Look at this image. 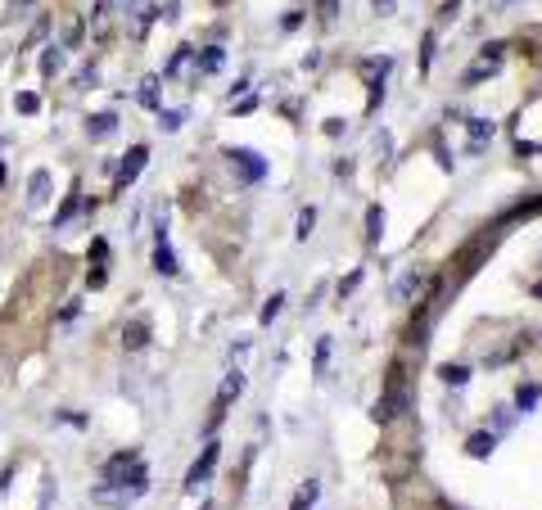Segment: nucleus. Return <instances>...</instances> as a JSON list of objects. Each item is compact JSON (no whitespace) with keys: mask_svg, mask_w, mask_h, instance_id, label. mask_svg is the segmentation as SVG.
<instances>
[{"mask_svg":"<svg viewBox=\"0 0 542 510\" xmlns=\"http://www.w3.org/2000/svg\"><path fill=\"white\" fill-rule=\"evenodd\" d=\"M145 460H140V451H118V456L104 465L100 474V493H122V502L127 497H140L145 493Z\"/></svg>","mask_w":542,"mask_h":510,"instance_id":"obj_1","label":"nucleus"},{"mask_svg":"<svg viewBox=\"0 0 542 510\" xmlns=\"http://www.w3.org/2000/svg\"><path fill=\"white\" fill-rule=\"evenodd\" d=\"M407 411V384H402V366H389V384H384V407H375V420H393Z\"/></svg>","mask_w":542,"mask_h":510,"instance_id":"obj_2","label":"nucleus"},{"mask_svg":"<svg viewBox=\"0 0 542 510\" xmlns=\"http://www.w3.org/2000/svg\"><path fill=\"white\" fill-rule=\"evenodd\" d=\"M502 59H506V45H502V41H492V45H483V50H479V59H474V63H470V68H465V77H461V86H479V82H483V77H492V73H497V68H502Z\"/></svg>","mask_w":542,"mask_h":510,"instance_id":"obj_3","label":"nucleus"},{"mask_svg":"<svg viewBox=\"0 0 542 510\" xmlns=\"http://www.w3.org/2000/svg\"><path fill=\"white\" fill-rule=\"evenodd\" d=\"M217 456H222V447H217V438H208V447H204V456L190 465V474H186V488H199V483H208L213 479V470H217Z\"/></svg>","mask_w":542,"mask_h":510,"instance_id":"obj_4","label":"nucleus"},{"mask_svg":"<svg viewBox=\"0 0 542 510\" xmlns=\"http://www.w3.org/2000/svg\"><path fill=\"white\" fill-rule=\"evenodd\" d=\"M226 163H231V167H240V177L249 181V186L267 177V163H262L258 153H249V149H226Z\"/></svg>","mask_w":542,"mask_h":510,"instance_id":"obj_5","label":"nucleus"},{"mask_svg":"<svg viewBox=\"0 0 542 510\" xmlns=\"http://www.w3.org/2000/svg\"><path fill=\"white\" fill-rule=\"evenodd\" d=\"M145 163H149V149H145V145H131V153L118 163V190H127L131 181L145 172Z\"/></svg>","mask_w":542,"mask_h":510,"instance_id":"obj_6","label":"nucleus"},{"mask_svg":"<svg viewBox=\"0 0 542 510\" xmlns=\"http://www.w3.org/2000/svg\"><path fill=\"white\" fill-rule=\"evenodd\" d=\"M393 68V59H370L366 77H370V109H379V95H384V77Z\"/></svg>","mask_w":542,"mask_h":510,"instance_id":"obj_7","label":"nucleus"},{"mask_svg":"<svg viewBox=\"0 0 542 510\" xmlns=\"http://www.w3.org/2000/svg\"><path fill=\"white\" fill-rule=\"evenodd\" d=\"M45 199H50V172L36 167L32 172V186H27V208H41Z\"/></svg>","mask_w":542,"mask_h":510,"instance_id":"obj_8","label":"nucleus"},{"mask_svg":"<svg viewBox=\"0 0 542 510\" xmlns=\"http://www.w3.org/2000/svg\"><path fill=\"white\" fill-rule=\"evenodd\" d=\"M154 271L176 276V253H172V244H167V235H158V244H154Z\"/></svg>","mask_w":542,"mask_h":510,"instance_id":"obj_9","label":"nucleus"},{"mask_svg":"<svg viewBox=\"0 0 542 510\" xmlns=\"http://www.w3.org/2000/svg\"><path fill=\"white\" fill-rule=\"evenodd\" d=\"M492 447H497V434H488V429H474L470 438H465V451H470V456H492Z\"/></svg>","mask_w":542,"mask_h":510,"instance_id":"obj_10","label":"nucleus"},{"mask_svg":"<svg viewBox=\"0 0 542 510\" xmlns=\"http://www.w3.org/2000/svg\"><path fill=\"white\" fill-rule=\"evenodd\" d=\"M195 63H199V73H222V63H226L222 45H204V50H195Z\"/></svg>","mask_w":542,"mask_h":510,"instance_id":"obj_11","label":"nucleus"},{"mask_svg":"<svg viewBox=\"0 0 542 510\" xmlns=\"http://www.w3.org/2000/svg\"><path fill=\"white\" fill-rule=\"evenodd\" d=\"M82 204H86V195H82V186H73V190H68V199L59 204V213H54V226H68L73 213H77Z\"/></svg>","mask_w":542,"mask_h":510,"instance_id":"obj_12","label":"nucleus"},{"mask_svg":"<svg viewBox=\"0 0 542 510\" xmlns=\"http://www.w3.org/2000/svg\"><path fill=\"white\" fill-rule=\"evenodd\" d=\"M465 127H470V149H483V145H488V140H492V131H497V127H492L488 118H470V122H465Z\"/></svg>","mask_w":542,"mask_h":510,"instance_id":"obj_13","label":"nucleus"},{"mask_svg":"<svg viewBox=\"0 0 542 510\" xmlns=\"http://www.w3.org/2000/svg\"><path fill=\"white\" fill-rule=\"evenodd\" d=\"M122 343H127L131 352H136V348H145V343H149V325H145V321H131L127 330H122Z\"/></svg>","mask_w":542,"mask_h":510,"instance_id":"obj_14","label":"nucleus"},{"mask_svg":"<svg viewBox=\"0 0 542 510\" xmlns=\"http://www.w3.org/2000/svg\"><path fill=\"white\" fill-rule=\"evenodd\" d=\"M317 493H321V483L317 479H308V483L294 493V502H289V510H312V502H317Z\"/></svg>","mask_w":542,"mask_h":510,"instance_id":"obj_15","label":"nucleus"},{"mask_svg":"<svg viewBox=\"0 0 542 510\" xmlns=\"http://www.w3.org/2000/svg\"><path fill=\"white\" fill-rule=\"evenodd\" d=\"M190 59H195V50H190V45H181V50L172 54V59H167V68L158 73V77H167V82H172V77H181V68H186Z\"/></svg>","mask_w":542,"mask_h":510,"instance_id":"obj_16","label":"nucleus"},{"mask_svg":"<svg viewBox=\"0 0 542 510\" xmlns=\"http://www.w3.org/2000/svg\"><path fill=\"white\" fill-rule=\"evenodd\" d=\"M54 73H63V50H59V45L41 50V77H54Z\"/></svg>","mask_w":542,"mask_h":510,"instance_id":"obj_17","label":"nucleus"},{"mask_svg":"<svg viewBox=\"0 0 542 510\" xmlns=\"http://www.w3.org/2000/svg\"><path fill=\"white\" fill-rule=\"evenodd\" d=\"M14 109L23 113V118H32V113H41V95H36V91H18L14 95Z\"/></svg>","mask_w":542,"mask_h":510,"instance_id":"obj_18","label":"nucleus"},{"mask_svg":"<svg viewBox=\"0 0 542 510\" xmlns=\"http://www.w3.org/2000/svg\"><path fill=\"white\" fill-rule=\"evenodd\" d=\"M113 127H118V113H95V118L86 122V131H91V136H109Z\"/></svg>","mask_w":542,"mask_h":510,"instance_id":"obj_19","label":"nucleus"},{"mask_svg":"<svg viewBox=\"0 0 542 510\" xmlns=\"http://www.w3.org/2000/svg\"><path fill=\"white\" fill-rule=\"evenodd\" d=\"M538 398H542L538 384H525V389L515 393V407H520V411H534V407H538Z\"/></svg>","mask_w":542,"mask_h":510,"instance_id":"obj_20","label":"nucleus"},{"mask_svg":"<svg viewBox=\"0 0 542 510\" xmlns=\"http://www.w3.org/2000/svg\"><path fill=\"white\" fill-rule=\"evenodd\" d=\"M379 230H384V208H370V213H366V239H370V244H375V239H379Z\"/></svg>","mask_w":542,"mask_h":510,"instance_id":"obj_21","label":"nucleus"},{"mask_svg":"<svg viewBox=\"0 0 542 510\" xmlns=\"http://www.w3.org/2000/svg\"><path fill=\"white\" fill-rule=\"evenodd\" d=\"M421 285H425V276H421V271H407L402 280H398V298H412L416 290H421Z\"/></svg>","mask_w":542,"mask_h":510,"instance_id":"obj_22","label":"nucleus"},{"mask_svg":"<svg viewBox=\"0 0 542 510\" xmlns=\"http://www.w3.org/2000/svg\"><path fill=\"white\" fill-rule=\"evenodd\" d=\"M140 104H145V109H158V77H145V86H140Z\"/></svg>","mask_w":542,"mask_h":510,"instance_id":"obj_23","label":"nucleus"},{"mask_svg":"<svg viewBox=\"0 0 542 510\" xmlns=\"http://www.w3.org/2000/svg\"><path fill=\"white\" fill-rule=\"evenodd\" d=\"M312 226H317V208H303V213H299V230H294V235L308 239V235H312Z\"/></svg>","mask_w":542,"mask_h":510,"instance_id":"obj_24","label":"nucleus"},{"mask_svg":"<svg viewBox=\"0 0 542 510\" xmlns=\"http://www.w3.org/2000/svg\"><path fill=\"white\" fill-rule=\"evenodd\" d=\"M280 307H285V294H271V298H267V307H262V325H271Z\"/></svg>","mask_w":542,"mask_h":510,"instance_id":"obj_25","label":"nucleus"},{"mask_svg":"<svg viewBox=\"0 0 542 510\" xmlns=\"http://www.w3.org/2000/svg\"><path fill=\"white\" fill-rule=\"evenodd\" d=\"M443 380H448V384H465L470 370H465V366H443Z\"/></svg>","mask_w":542,"mask_h":510,"instance_id":"obj_26","label":"nucleus"},{"mask_svg":"<svg viewBox=\"0 0 542 510\" xmlns=\"http://www.w3.org/2000/svg\"><path fill=\"white\" fill-rule=\"evenodd\" d=\"M389 153H393V136L379 131V136H375V158H389Z\"/></svg>","mask_w":542,"mask_h":510,"instance_id":"obj_27","label":"nucleus"},{"mask_svg":"<svg viewBox=\"0 0 542 510\" xmlns=\"http://www.w3.org/2000/svg\"><path fill=\"white\" fill-rule=\"evenodd\" d=\"M326 366H330V339H321L317 343V375H326Z\"/></svg>","mask_w":542,"mask_h":510,"instance_id":"obj_28","label":"nucleus"},{"mask_svg":"<svg viewBox=\"0 0 542 510\" xmlns=\"http://www.w3.org/2000/svg\"><path fill=\"white\" fill-rule=\"evenodd\" d=\"M104 257H109V239H95V244H91V262L104 267Z\"/></svg>","mask_w":542,"mask_h":510,"instance_id":"obj_29","label":"nucleus"},{"mask_svg":"<svg viewBox=\"0 0 542 510\" xmlns=\"http://www.w3.org/2000/svg\"><path fill=\"white\" fill-rule=\"evenodd\" d=\"M430 59H434V36H425V50H421V68L430 73Z\"/></svg>","mask_w":542,"mask_h":510,"instance_id":"obj_30","label":"nucleus"},{"mask_svg":"<svg viewBox=\"0 0 542 510\" xmlns=\"http://www.w3.org/2000/svg\"><path fill=\"white\" fill-rule=\"evenodd\" d=\"M186 122V113H163V131H176Z\"/></svg>","mask_w":542,"mask_h":510,"instance_id":"obj_31","label":"nucleus"},{"mask_svg":"<svg viewBox=\"0 0 542 510\" xmlns=\"http://www.w3.org/2000/svg\"><path fill=\"white\" fill-rule=\"evenodd\" d=\"M357 285H361V267H357V271H353V276H348V280H344V285H339V294H353V290H357Z\"/></svg>","mask_w":542,"mask_h":510,"instance_id":"obj_32","label":"nucleus"},{"mask_svg":"<svg viewBox=\"0 0 542 510\" xmlns=\"http://www.w3.org/2000/svg\"><path fill=\"white\" fill-rule=\"evenodd\" d=\"M370 5H375V14H379V18L393 14V0H370Z\"/></svg>","mask_w":542,"mask_h":510,"instance_id":"obj_33","label":"nucleus"},{"mask_svg":"<svg viewBox=\"0 0 542 510\" xmlns=\"http://www.w3.org/2000/svg\"><path fill=\"white\" fill-rule=\"evenodd\" d=\"M456 9H461V0H443V9H439V18H452Z\"/></svg>","mask_w":542,"mask_h":510,"instance_id":"obj_34","label":"nucleus"},{"mask_svg":"<svg viewBox=\"0 0 542 510\" xmlns=\"http://www.w3.org/2000/svg\"><path fill=\"white\" fill-rule=\"evenodd\" d=\"M253 109H258V100H240V104H235L231 113H240V118H244V113H253Z\"/></svg>","mask_w":542,"mask_h":510,"instance_id":"obj_35","label":"nucleus"},{"mask_svg":"<svg viewBox=\"0 0 542 510\" xmlns=\"http://www.w3.org/2000/svg\"><path fill=\"white\" fill-rule=\"evenodd\" d=\"M109 5H118V9H131V5H136V0H109Z\"/></svg>","mask_w":542,"mask_h":510,"instance_id":"obj_36","label":"nucleus"},{"mask_svg":"<svg viewBox=\"0 0 542 510\" xmlns=\"http://www.w3.org/2000/svg\"><path fill=\"white\" fill-rule=\"evenodd\" d=\"M0 186H5V163H0Z\"/></svg>","mask_w":542,"mask_h":510,"instance_id":"obj_37","label":"nucleus"},{"mask_svg":"<svg viewBox=\"0 0 542 510\" xmlns=\"http://www.w3.org/2000/svg\"><path fill=\"white\" fill-rule=\"evenodd\" d=\"M326 9H330V0H326Z\"/></svg>","mask_w":542,"mask_h":510,"instance_id":"obj_38","label":"nucleus"}]
</instances>
